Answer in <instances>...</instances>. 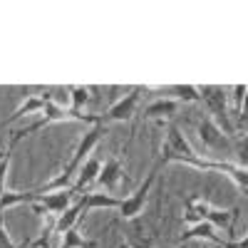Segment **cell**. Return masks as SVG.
Listing matches in <instances>:
<instances>
[{"mask_svg":"<svg viewBox=\"0 0 248 248\" xmlns=\"http://www.w3.org/2000/svg\"><path fill=\"white\" fill-rule=\"evenodd\" d=\"M85 203V211H97V209H119L122 199L112 196V194H82L79 196Z\"/></svg>","mask_w":248,"mask_h":248,"instance_id":"4fadbf2b","label":"cell"},{"mask_svg":"<svg viewBox=\"0 0 248 248\" xmlns=\"http://www.w3.org/2000/svg\"><path fill=\"white\" fill-rule=\"evenodd\" d=\"M159 164H154L152 167V171L147 174V179H144L137 189H134V194H129L127 199H122V203H119V216L122 218H127V221H132V218H137L139 214H141V209H144V203H147V196H149V191H152V186H154V181H156V176H159Z\"/></svg>","mask_w":248,"mask_h":248,"instance_id":"5b68a950","label":"cell"},{"mask_svg":"<svg viewBox=\"0 0 248 248\" xmlns=\"http://www.w3.org/2000/svg\"><path fill=\"white\" fill-rule=\"evenodd\" d=\"M99 171H102V161H99L97 156H90L85 164H82V169H79V174H77V181H72V186H70L72 196L77 199V196H82V191L87 194V189L97 181Z\"/></svg>","mask_w":248,"mask_h":248,"instance_id":"9c48e42d","label":"cell"},{"mask_svg":"<svg viewBox=\"0 0 248 248\" xmlns=\"http://www.w3.org/2000/svg\"><path fill=\"white\" fill-rule=\"evenodd\" d=\"M139 248H152V246H149V243H144V246H139Z\"/></svg>","mask_w":248,"mask_h":248,"instance_id":"ffe728a7","label":"cell"},{"mask_svg":"<svg viewBox=\"0 0 248 248\" xmlns=\"http://www.w3.org/2000/svg\"><path fill=\"white\" fill-rule=\"evenodd\" d=\"M105 134H107V124H94V127L79 139V144H77V149H75L72 159L65 164V169H62L55 179H50L47 184H43L40 189H35V191H37V194H55V191H65V189H70V186H72V179L79 174L82 164H85V161L92 156L94 147H97L102 139H105Z\"/></svg>","mask_w":248,"mask_h":248,"instance_id":"6da1fadb","label":"cell"},{"mask_svg":"<svg viewBox=\"0 0 248 248\" xmlns=\"http://www.w3.org/2000/svg\"><path fill=\"white\" fill-rule=\"evenodd\" d=\"M194 238H209V241H218V236L214 233V226L211 223H196V226H189V231L181 233L179 243H186V241H194Z\"/></svg>","mask_w":248,"mask_h":248,"instance_id":"5bb4252c","label":"cell"},{"mask_svg":"<svg viewBox=\"0 0 248 248\" xmlns=\"http://www.w3.org/2000/svg\"><path fill=\"white\" fill-rule=\"evenodd\" d=\"M10 161H13V147H8V152L0 156V199L5 194V176H8V169H10Z\"/></svg>","mask_w":248,"mask_h":248,"instance_id":"ac0fdd59","label":"cell"},{"mask_svg":"<svg viewBox=\"0 0 248 248\" xmlns=\"http://www.w3.org/2000/svg\"><path fill=\"white\" fill-rule=\"evenodd\" d=\"M186 156H196V152L191 149V144L186 141L184 132L179 129V124L169 122L167 124V139H164V147H161V159L156 164H159V167H164V164L181 161Z\"/></svg>","mask_w":248,"mask_h":248,"instance_id":"277c9868","label":"cell"},{"mask_svg":"<svg viewBox=\"0 0 248 248\" xmlns=\"http://www.w3.org/2000/svg\"><path fill=\"white\" fill-rule=\"evenodd\" d=\"M238 218V209H214L209 201H201L196 194H189L184 199V221L189 226L196 223H211L218 229H229L233 233V221Z\"/></svg>","mask_w":248,"mask_h":248,"instance_id":"7a4b0ae2","label":"cell"},{"mask_svg":"<svg viewBox=\"0 0 248 248\" xmlns=\"http://www.w3.org/2000/svg\"><path fill=\"white\" fill-rule=\"evenodd\" d=\"M0 248H20V246H15L13 241H10V236H8V231H5V223L0 221Z\"/></svg>","mask_w":248,"mask_h":248,"instance_id":"d6986e66","label":"cell"},{"mask_svg":"<svg viewBox=\"0 0 248 248\" xmlns=\"http://www.w3.org/2000/svg\"><path fill=\"white\" fill-rule=\"evenodd\" d=\"M85 203H82V199L77 201V203H72L70 209L65 211V214H60L57 216V221H55V233H67L70 229H77V221L79 218H85Z\"/></svg>","mask_w":248,"mask_h":248,"instance_id":"7c38bea8","label":"cell"},{"mask_svg":"<svg viewBox=\"0 0 248 248\" xmlns=\"http://www.w3.org/2000/svg\"><path fill=\"white\" fill-rule=\"evenodd\" d=\"M179 109V102L171 99V97H159L154 102H149L147 107H144V119H171Z\"/></svg>","mask_w":248,"mask_h":248,"instance_id":"8fae6325","label":"cell"},{"mask_svg":"<svg viewBox=\"0 0 248 248\" xmlns=\"http://www.w3.org/2000/svg\"><path fill=\"white\" fill-rule=\"evenodd\" d=\"M72 191L65 189V191H55V194H40V199L32 203V211L40 214V216H50V218H57L60 214H65L70 206H72Z\"/></svg>","mask_w":248,"mask_h":248,"instance_id":"8992f818","label":"cell"},{"mask_svg":"<svg viewBox=\"0 0 248 248\" xmlns=\"http://www.w3.org/2000/svg\"><path fill=\"white\" fill-rule=\"evenodd\" d=\"M65 92H67V97H70V102H72V109H75V112H82V109H85V105L90 102V92H92V87H85V85H70Z\"/></svg>","mask_w":248,"mask_h":248,"instance_id":"9a60e30c","label":"cell"},{"mask_svg":"<svg viewBox=\"0 0 248 248\" xmlns=\"http://www.w3.org/2000/svg\"><path fill=\"white\" fill-rule=\"evenodd\" d=\"M199 97L203 102V107L209 109L211 119L223 129L226 137H233L236 127L229 117V87H221V85H203L199 87Z\"/></svg>","mask_w":248,"mask_h":248,"instance_id":"3957f363","label":"cell"},{"mask_svg":"<svg viewBox=\"0 0 248 248\" xmlns=\"http://www.w3.org/2000/svg\"><path fill=\"white\" fill-rule=\"evenodd\" d=\"M199 137H201V141L206 144L209 149H214V152H233V141H231V137H226L223 134V129L218 127V124L209 117V119H203V122H199Z\"/></svg>","mask_w":248,"mask_h":248,"instance_id":"52a82bcc","label":"cell"},{"mask_svg":"<svg viewBox=\"0 0 248 248\" xmlns=\"http://www.w3.org/2000/svg\"><path fill=\"white\" fill-rule=\"evenodd\" d=\"M124 176V169H122V161L117 156L107 159L105 164H102V171L97 176V184L102 186V189H107V191H114L117 189V184L122 181Z\"/></svg>","mask_w":248,"mask_h":248,"instance_id":"30bf717a","label":"cell"},{"mask_svg":"<svg viewBox=\"0 0 248 248\" xmlns=\"http://www.w3.org/2000/svg\"><path fill=\"white\" fill-rule=\"evenodd\" d=\"M167 97L176 99V102H201L199 97V87L194 85H174V87H167Z\"/></svg>","mask_w":248,"mask_h":248,"instance_id":"2e32d148","label":"cell"},{"mask_svg":"<svg viewBox=\"0 0 248 248\" xmlns=\"http://www.w3.org/2000/svg\"><path fill=\"white\" fill-rule=\"evenodd\" d=\"M141 92H144V87H132L122 99H117L114 105L107 109L105 122H127V119H132V117H134V109H137V105H139Z\"/></svg>","mask_w":248,"mask_h":248,"instance_id":"ba28073f","label":"cell"},{"mask_svg":"<svg viewBox=\"0 0 248 248\" xmlns=\"http://www.w3.org/2000/svg\"><path fill=\"white\" fill-rule=\"evenodd\" d=\"M94 246H97L94 241H85V238H82L77 229H70L67 233H62V243L57 248H94Z\"/></svg>","mask_w":248,"mask_h":248,"instance_id":"e0dca14e","label":"cell"}]
</instances>
